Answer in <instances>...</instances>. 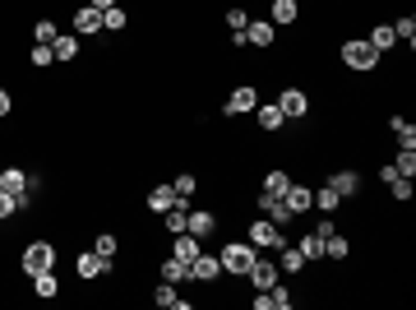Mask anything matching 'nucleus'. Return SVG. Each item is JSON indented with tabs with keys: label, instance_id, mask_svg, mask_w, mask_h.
Masks as SVG:
<instances>
[{
	"label": "nucleus",
	"instance_id": "6ab92c4d",
	"mask_svg": "<svg viewBox=\"0 0 416 310\" xmlns=\"http://www.w3.org/2000/svg\"><path fill=\"white\" fill-rule=\"evenodd\" d=\"M282 121H287V116L278 111V102H259V130L273 134V130H282Z\"/></svg>",
	"mask_w": 416,
	"mask_h": 310
},
{
	"label": "nucleus",
	"instance_id": "dca6fc26",
	"mask_svg": "<svg viewBox=\"0 0 416 310\" xmlns=\"http://www.w3.org/2000/svg\"><path fill=\"white\" fill-rule=\"evenodd\" d=\"M0 190L23 195V190H28V172H23V167H5V172H0Z\"/></svg>",
	"mask_w": 416,
	"mask_h": 310
},
{
	"label": "nucleus",
	"instance_id": "cd10ccee",
	"mask_svg": "<svg viewBox=\"0 0 416 310\" xmlns=\"http://www.w3.org/2000/svg\"><path fill=\"white\" fill-rule=\"evenodd\" d=\"M162 283H190V264H181V259H167L162 264Z\"/></svg>",
	"mask_w": 416,
	"mask_h": 310
},
{
	"label": "nucleus",
	"instance_id": "a878e982",
	"mask_svg": "<svg viewBox=\"0 0 416 310\" xmlns=\"http://www.w3.org/2000/svg\"><path fill=\"white\" fill-rule=\"evenodd\" d=\"M338 204H342V195H338L333 186L315 190V209H319V213H338Z\"/></svg>",
	"mask_w": 416,
	"mask_h": 310
},
{
	"label": "nucleus",
	"instance_id": "6e6552de",
	"mask_svg": "<svg viewBox=\"0 0 416 310\" xmlns=\"http://www.w3.org/2000/svg\"><path fill=\"white\" fill-rule=\"evenodd\" d=\"M218 273H222V259L218 255H204V250H199V255L190 259V278H195V283H213Z\"/></svg>",
	"mask_w": 416,
	"mask_h": 310
},
{
	"label": "nucleus",
	"instance_id": "bb28decb",
	"mask_svg": "<svg viewBox=\"0 0 416 310\" xmlns=\"http://www.w3.org/2000/svg\"><path fill=\"white\" fill-rule=\"evenodd\" d=\"M351 255V245H347V236H324V259H347Z\"/></svg>",
	"mask_w": 416,
	"mask_h": 310
},
{
	"label": "nucleus",
	"instance_id": "5701e85b",
	"mask_svg": "<svg viewBox=\"0 0 416 310\" xmlns=\"http://www.w3.org/2000/svg\"><path fill=\"white\" fill-rule=\"evenodd\" d=\"M296 250H301L306 259H324V236H319V232L301 236V241H296Z\"/></svg>",
	"mask_w": 416,
	"mask_h": 310
},
{
	"label": "nucleus",
	"instance_id": "ddd939ff",
	"mask_svg": "<svg viewBox=\"0 0 416 310\" xmlns=\"http://www.w3.org/2000/svg\"><path fill=\"white\" fill-rule=\"evenodd\" d=\"M213 227H218V218H213L208 209H195V213L186 218V232L199 236V241H204V236H213Z\"/></svg>",
	"mask_w": 416,
	"mask_h": 310
},
{
	"label": "nucleus",
	"instance_id": "393cba45",
	"mask_svg": "<svg viewBox=\"0 0 416 310\" xmlns=\"http://www.w3.org/2000/svg\"><path fill=\"white\" fill-rule=\"evenodd\" d=\"M287 186H292V176H287L282 167H273V172L264 176V186H259V190H268V195H287Z\"/></svg>",
	"mask_w": 416,
	"mask_h": 310
},
{
	"label": "nucleus",
	"instance_id": "1a4fd4ad",
	"mask_svg": "<svg viewBox=\"0 0 416 310\" xmlns=\"http://www.w3.org/2000/svg\"><path fill=\"white\" fill-rule=\"evenodd\" d=\"M254 107H259V93H254L250 84H241V89H231V98H227L222 111H227V116H241V111H254Z\"/></svg>",
	"mask_w": 416,
	"mask_h": 310
},
{
	"label": "nucleus",
	"instance_id": "37998d69",
	"mask_svg": "<svg viewBox=\"0 0 416 310\" xmlns=\"http://www.w3.org/2000/svg\"><path fill=\"white\" fill-rule=\"evenodd\" d=\"M10 107H14V98H10L5 89H0V116H10Z\"/></svg>",
	"mask_w": 416,
	"mask_h": 310
},
{
	"label": "nucleus",
	"instance_id": "f704fd0d",
	"mask_svg": "<svg viewBox=\"0 0 416 310\" xmlns=\"http://www.w3.org/2000/svg\"><path fill=\"white\" fill-rule=\"evenodd\" d=\"M292 306H296V301H292V292L273 283V288H268V310H292Z\"/></svg>",
	"mask_w": 416,
	"mask_h": 310
},
{
	"label": "nucleus",
	"instance_id": "c756f323",
	"mask_svg": "<svg viewBox=\"0 0 416 310\" xmlns=\"http://www.w3.org/2000/svg\"><path fill=\"white\" fill-rule=\"evenodd\" d=\"M125 23H130V14H125L121 5H111V10H102V28H107V33H121Z\"/></svg>",
	"mask_w": 416,
	"mask_h": 310
},
{
	"label": "nucleus",
	"instance_id": "9b49d317",
	"mask_svg": "<svg viewBox=\"0 0 416 310\" xmlns=\"http://www.w3.org/2000/svg\"><path fill=\"white\" fill-rule=\"evenodd\" d=\"M74 273L79 278H102V273H111V259H102L98 250H88V255L74 259Z\"/></svg>",
	"mask_w": 416,
	"mask_h": 310
},
{
	"label": "nucleus",
	"instance_id": "7c9ffc66",
	"mask_svg": "<svg viewBox=\"0 0 416 310\" xmlns=\"http://www.w3.org/2000/svg\"><path fill=\"white\" fill-rule=\"evenodd\" d=\"M51 56H56V60H74V56H79V37H56Z\"/></svg>",
	"mask_w": 416,
	"mask_h": 310
},
{
	"label": "nucleus",
	"instance_id": "9d476101",
	"mask_svg": "<svg viewBox=\"0 0 416 310\" xmlns=\"http://www.w3.org/2000/svg\"><path fill=\"white\" fill-rule=\"evenodd\" d=\"M259 209L268 213V222H278V227H287V222H292V209L282 204V195H268V190H259Z\"/></svg>",
	"mask_w": 416,
	"mask_h": 310
},
{
	"label": "nucleus",
	"instance_id": "c03bdc74",
	"mask_svg": "<svg viewBox=\"0 0 416 310\" xmlns=\"http://www.w3.org/2000/svg\"><path fill=\"white\" fill-rule=\"evenodd\" d=\"M88 5H98V10H111V5H116V0H88Z\"/></svg>",
	"mask_w": 416,
	"mask_h": 310
},
{
	"label": "nucleus",
	"instance_id": "473e14b6",
	"mask_svg": "<svg viewBox=\"0 0 416 310\" xmlns=\"http://www.w3.org/2000/svg\"><path fill=\"white\" fill-rule=\"evenodd\" d=\"M33 288H37V297H56V292H60V283H56V273L46 269V273H33Z\"/></svg>",
	"mask_w": 416,
	"mask_h": 310
},
{
	"label": "nucleus",
	"instance_id": "c9c22d12",
	"mask_svg": "<svg viewBox=\"0 0 416 310\" xmlns=\"http://www.w3.org/2000/svg\"><path fill=\"white\" fill-rule=\"evenodd\" d=\"M171 190H176V200H190V195L199 190V181H195V176L186 172V176H176V181H171Z\"/></svg>",
	"mask_w": 416,
	"mask_h": 310
},
{
	"label": "nucleus",
	"instance_id": "0eeeda50",
	"mask_svg": "<svg viewBox=\"0 0 416 310\" xmlns=\"http://www.w3.org/2000/svg\"><path fill=\"white\" fill-rule=\"evenodd\" d=\"M245 278L254 283V292H268V288L278 283V264H268V259H259V255H254V264L245 269Z\"/></svg>",
	"mask_w": 416,
	"mask_h": 310
},
{
	"label": "nucleus",
	"instance_id": "72a5a7b5",
	"mask_svg": "<svg viewBox=\"0 0 416 310\" xmlns=\"http://www.w3.org/2000/svg\"><path fill=\"white\" fill-rule=\"evenodd\" d=\"M394 37H398V42H407V46L416 42V19H412V14H403V19L394 23Z\"/></svg>",
	"mask_w": 416,
	"mask_h": 310
},
{
	"label": "nucleus",
	"instance_id": "4468645a",
	"mask_svg": "<svg viewBox=\"0 0 416 310\" xmlns=\"http://www.w3.org/2000/svg\"><path fill=\"white\" fill-rule=\"evenodd\" d=\"M74 28L79 33H102V10L98 5H79L74 10Z\"/></svg>",
	"mask_w": 416,
	"mask_h": 310
},
{
	"label": "nucleus",
	"instance_id": "f03ea898",
	"mask_svg": "<svg viewBox=\"0 0 416 310\" xmlns=\"http://www.w3.org/2000/svg\"><path fill=\"white\" fill-rule=\"evenodd\" d=\"M254 255H259V250H254L250 241H231V245H222V269H227V273H236V278H245V269L254 264Z\"/></svg>",
	"mask_w": 416,
	"mask_h": 310
},
{
	"label": "nucleus",
	"instance_id": "c85d7f7f",
	"mask_svg": "<svg viewBox=\"0 0 416 310\" xmlns=\"http://www.w3.org/2000/svg\"><path fill=\"white\" fill-rule=\"evenodd\" d=\"M268 23H296V0H273Z\"/></svg>",
	"mask_w": 416,
	"mask_h": 310
},
{
	"label": "nucleus",
	"instance_id": "20e7f679",
	"mask_svg": "<svg viewBox=\"0 0 416 310\" xmlns=\"http://www.w3.org/2000/svg\"><path fill=\"white\" fill-rule=\"evenodd\" d=\"M245 241H250L254 250H282L287 236H282L278 222H250V236H245Z\"/></svg>",
	"mask_w": 416,
	"mask_h": 310
},
{
	"label": "nucleus",
	"instance_id": "4be33fe9",
	"mask_svg": "<svg viewBox=\"0 0 416 310\" xmlns=\"http://www.w3.org/2000/svg\"><path fill=\"white\" fill-rule=\"evenodd\" d=\"M153 301H157V306H171V310H186V297L176 292V283H162V288L153 292Z\"/></svg>",
	"mask_w": 416,
	"mask_h": 310
},
{
	"label": "nucleus",
	"instance_id": "f257e3e1",
	"mask_svg": "<svg viewBox=\"0 0 416 310\" xmlns=\"http://www.w3.org/2000/svg\"><path fill=\"white\" fill-rule=\"evenodd\" d=\"M342 65L356 70V75H370V70L379 65V51H375L365 37H347V42H342Z\"/></svg>",
	"mask_w": 416,
	"mask_h": 310
},
{
	"label": "nucleus",
	"instance_id": "58836bf2",
	"mask_svg": "<svg viewBox=\"0 0 416 310\" xmlns=\"http://www.w3.org/2000/svg\"><path fill=\"white\" fill-rule=\"evenodd\" d=\"M33 65H37V70L56 65V56H51V46H46V42H37V46H33Z\"/></svg>",
	"mask_w": 416,
	"mask_h": 310
},
{
	"label": "nucleus",
	"instance_id": "79ce46f5",
	"mask_svg": "<svg viewBox=\"0 0 416 310\" xmlns=\"http://www.w3.org/2000/svg\"><path fill=\"white\" fill-rule=\"evenodd\" d=\"M389 190H394V200H412V181H407V176L389 181Z\"/></svg>",
	"mask_w": 416,
	"mask_h": 310
},
{
	"label": "nucleus",
	"instance_id": "7ed1b4c3",
	"mask_svg": "<svg viewBox=\"0 0 416 310\" xmlns=\"http://www.w3.org/2000/svg\"><path fill=\"white\" fill-rule=\"evenodd\" d=\"M46 269H56V245L51 241H33L28 250H23V273H46Z\"/></svg>",
	"mask_w": 416,
	"mask_h": 310
},
{
	"label": "nucleus",
	"instance_id": "ea45409f",
	"mask_svg": "<svg viewBox=\"0 0 416 310\" xmlns=\"http://www.w3.org/2000/svg\"><path fill=\"white\" fill-rule=\"evenodd\" d=\"M245 23H250V14H245V10H227V28H231V33H245Z\"/></svg>",
	"mask_w": 416,
	"mask_h": 310
},
{
	"label": "nucleus",
	"instance_id": "f8f14e48",
	"mask_svg": "<svg viewBox=\"0 0 416 310\" xmlns=\"http://www.w3.org/2000/svg\"><path fill=\"white\" fill-rule=\"evenodd\" d=\"M273 28H278V23H268V19H250L241 37H245L250 46H273Z\"/></svg>",
	"mask_w": 416,
	"mask_h": 310
},
{
	"label": "nucleus",
	"instance_id": "2eb2a0df",
	"mask_svg": "<svg viewBox=\"0 0 416 310\" xmlns=\"http://www.w3.org/2000/svg\"><path fill=\"white\" fill-rule=\"evenodd\" d=\"M333 190H338L342 200H351V195H356V190H361V176H356V172H351V167H342V172H333V181H329Z\"/></svg>",
	"mask_w": 416,
	"mask_h": 310
},
{
	"label": "nucleus",
	"instance_id": "412c9836",
	"mask_svg": "<svg viewBox=\"0 0 416 310\" xmlns=\"http://www.w3.org/2000/svg\"><path fill=\"white\" fill-rule=\"evenodd\" d=\"M171 204H176V190H171V186H157V190H148V209H153V213H167Z\"/></svg>",
	"mask_w": 416,
	"mask_h": 310
},
{
	"label": "nucleus",
	"instance_id": "a19ab883",
	"mask_svg": "<svg viewBox=\"0 0 416 310\" xmlns=\"http://www.w3.org/2000/svg\"><path fill=\"white\" fill-rule=\"evenodd\" d=\"M10 213H19V200H14L10 190H0V222L10 218Z\"/></svg>",
	"mask_w": 416,
	"mask_h": 310
},
{
	"label": "nucleus",
	"instance_id": "e433bc0d",
	"mask_svg": "<svg viewBox=\"0 0 416 310\" xmlns=\"http://www.w3.org/2000/svg\"><path fill=\"white\" fill-rule=\"evenodd\" d=\"M93 250H98L102 259H116V250H121V245H116V236H111V232H102L98 241H93Z\"/></svg>",
	"mask_w": 416,
	"mask_h": 310
},
{
	"label": "nucleus",
	"instance_id": "4c0bfd02",
	"mask_svg": "<svg viewBox=\"0 0 416 310\" xmlns=\"http://www.w3.org/2000/svg\"><path fill=\"white\" fill-rule=\"evenodd\" d=\"M33 37H37V42H46V46H51V42H56V37H60V33H56V23H51V19H37Z\"/></svg>",
	"mask_w": 416,
	"mask_h": 310
},
{
	"label": "nucleus",
	"instance_id": "a211bd4d",
	"mask_svg": "<svg viewBox=\"0 0 416 310\" xmlns=\"http://www.w3.org/2000/svg\"><path fill=\"white\" fill-rule=\"evenodd\" d=\"M365 42H370L375 46V51H389V46H394L398 42V37H394V23H375V28H370V37H365Z\"/></svg>",
	"mask_w": 416,
	"mask_h": 310
},
{
	"label": "nucleus",
	"instance_id": "39448f33",
	"mask_svg": "<svg viewBox=\"0 0 416 310\" xmlns=\"http://www.w3.org/2000/svg\"><path fill=\"white\" fill-rule=\"evenodd\" d=\"M278 111H282L287 121H301V116L310 111V98L301 89H282V93H278Z\"/></svg>",
	"mask_w": 416,
	"mask_h": 310
},
{
	"label": "nucleus",
	"instance_id": "f3484780",
	"mask_svg": "<svg viewBox=\"0 0 416 310\" xmlns=\"http://www.w3.org/2000/svg\"><path fill=\"white\" fill-rule=\"evenodd\" d=\"M171 255L181 259V264H190V259L199 255V236H190V232H176V245H171Z\"/></svg>",
	"mask_w": 416,
	"mask_h": 310
},
{
	"label": "nucleus",
	"instance_id": "aec40b11",
	"mask_svg": "<svg viewBox=\"0 0 416 310\" xmlns=\"http://www.w3.org/2000/svg\"><path fill=\"white\" fill-rule=\"evenodd\" d=\"M389 130L398 134V148H416V125H412V121L394 116V121H389Z\"/></svg>",
	"mask_w": 416,
	"mask_h": 310
},
{
	"label": "nucleus",
	"instance_id": "2f4dec72",
	"mask_svg": "<svg viewBox=\"0 0 416 310\" xmlns=\"http://www.w3.org/2000/svg\"><path fill=\"white\" fill-rule=\"evenodd\" d=\"M398 176H407V181H412L416 176V148H398Z\"/></svg>",
	"mask_w": 416,
	"mask_h": 310
},
{
	"label": "nucleus",
	"instance_id": "b1692460",
	"mask_svg": "<svg viewBox=\"0 0 416 310\" xmlns=\"http://www.w3.org/2000/svg\"><path fill=\"white\" fill-rule=\"evenodd\" d=\"M278 269H282V273H301V269H306V255H301L296 245H282V259H278Z\"/></svg>",
	"mask_w": 416,
	"mask_h": 310
},
{
	"label": "nucleus",
	"instance_id": "423d86ee",
	"mask_svg": "<svg viewBox=\"0 0 416 310\" xmlns=\"http://www.w3.org/2000/svg\"><path fill=\"white\" fill-rule=\"evenodd\" d=\"M282 204L292 209V218H301V213H310V209H315V190H310V186H287Z\"/></svg>",
	"mask_w": 416,
	"mask_h": 310
}]
</instances>
